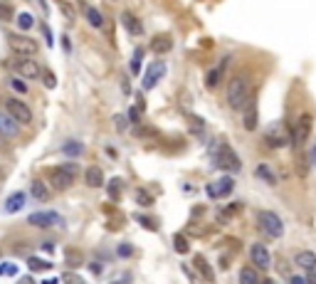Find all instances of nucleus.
<instances>
[{
	"label": "nucleus",
	"mask_w": 316,
	"mask_h": 284,
	"mask_svg": "<svg viewBox=\"0 0 316 284\" xmlns=\"http://www.w3.org/2000/svg\"><path fill=\"white\" fill-rule=\"evenodd\" d=\"M84 178H87V186H89V188H101V186H104V173H101L99 166H89Z\"/></svg>",
	"instance_id": "a211bd4d"
},
{
	"label": "nucleus",
	"mask_w": 316,
	"mask_h": 284,
	"mask_svg": "<svg viewBox=\"0 0 316 284\" xmlns=\"http://www.w3.org/2000/svg\"><path fill=\"white\" fill-rule=\"evenodd\" d=\"M218 79H220V69H213V72H210V77H207L205 82L210 84V87H215V84H218Z\"/></svg>",
	"instance_id": "c9c22d12"
},
{
	"label": "nucleus",
	"mask_w": 316,
	"mask_h": 284,
	"mask_svg": "<svg viewBox=\"0 0 316 284\" xmlns=\"http://www.w3.org/2000/svg\"><path fill=\"white\" fill-rule=\"evenodd\" d=\"M257 178L267 180V183H272V186L277 183V175L272 173V168H269V166H265V163H259V166H257Z\"/></svg>",
	"instance_id": "b1692460"
},
{
	"label": "nucleus",
	"mask_w": 316,
	"mask_h": 284,
	"mask_svg": "<svg viewBox=\"0 0 316 284\" xmlns=\"http://www.w3.org/2000/svg\"><path fill=\"white\" fill-rule=\"evenodd\" d=\"M82 151H84V146H82L79 141H67V143L62 146V153H64V156H72V158L79 156Z\"/></svg>",
	"instance_id": "393cba45"
},
{
	"label": "nucleus",
	"mask_w": 316,
	"mask_h": 284,
	"mask_svg": "<svg viewBox=\"0 0 316 284\" xmlns=\"http://www.w3.org/2000/svg\"><path fill=\"white\" fill-rule=\"evenodd\" d=\"M84 15H87V20H89V25H92V28H101V25H104V17H101V13H99L96 8H92V5H87V8H84Z\"/></svg>",
	"instance_id": "5701e85b"
},
{
	"label": "nucleus",
	"mask_w": 316,
	"mask_h": 284,
	"mask_svg": "<svg viewBox=\"0 0 316 284\" xmlns=\"http://www.w3.org/2000/svg\"><path fill=\"white\" fill-rule=\"evenodd\" d=\"M17 265L15 262H0V277H15Z\"/></svg>",
	"instance_id": "c756f323"
},
{
	"label": "nucleus",
	"mask_w": 316,
	"mask_h": 284,
	"mask_svg": "<svg viewBox=\"0 0 316 284\" xmlns=\"http://www.w3.org/2000/svg\"><path fill=\"white\" fill-rule=\"evenodd\" d=\"M28 222L35 225V227H49V225H57L60 222V215L52 213V210H42V213H32L30 218H28Z\"/></svg>",
	"instance_id": "ddd939ff"
},
{
	"label": "nucleus",
	"mask_w": 316,
	"mask_h": 284,
	"mask_svg": "<svg viewBox=\"0 0 316 284\" xmlns=\"http://www.w3.org/2000/svg\"><path fill=\"white\" fill-rule=\"evenodd\" d=\"M111 195H114V198H116V195H119V188H121V180H119V178H114V180H111Z\"/></svg>",
	"instance_id": "4c0bfd02"
},
{
	"label": "nucleus",
	"mask_w": 316,
	"mask_h": 284,
	"mask_svg": "<svg viewBox=\"0 0 316 284\" xmlns=\"http://www.w3.org/2000/svg\"><path fill=\"white\" fill-rule=\"evenodd\" d=\"M294 260H297V265H299L301 269H314L316 267V254L314 252H299Z\"/></svg>",
	"instance_id": "4be33fe9"
},
{
	"label": "nucleus",
	"mask_w": 316,
	"mask_h": 284,
	"mask_svg": "<svg viewBox=\"0 0 316 284\" xmlns=\"http://www.w3.org/2000/svg\"><path fill=\"white\" fill-rule=\"evenodd\" d=\"M131 254V245H121L119 247V257H128Z\"/></svg>",
	"instance_id": "a19ab883"
},
{
	"label": "nucleus",
	"mask_w": 316,
	"mask_h": 284,
	"mask_svg": "<svg viewBox=\"0 0 316 284\" xmlns=\"http://www.w3.org/2000/svg\"><path fill=\"white\" fill-rule=\"evenodd\" d=\"M235 188V180L230 178V175H222L220 180H215V183H210L205 188L207 198H225V195H230Z\"/></svg>",
	"instance_id": "6e6552de"
},
{
	"label": "nucleus",
	"mask_w": 316,
	"mask_h": 284,
	"mask_svg": "<svg viewBox=\"0 0 316 284\" xmlns=\"http://www.w3.org/2000/svg\"><path fill=\"white\" fill-rule=\"evenodd\" d=\"M17 284H35V282H32L30 277H22V279H20V282H17Z\"/></svg>",
	"instance_id": "de8ad7c7"
},
{
	"label": "nucleus",
	"mask_w": 316,
	"mask_h": 284,
	"mask_svg": "<svg viewBox=\"0 0 316 284\" xmlns=\"http://www.w3.org/2000/svg\"><path fill=\"white\" fill-rule=\"evenodd\" d=\"M45 284H60V282H57V279H49V282H45Z\"/></svg>",
	"instance_id": "8fccbe9b"
},
{
	"label": "nucleus",
	"mask_w": 316,
	"mask_h": 284,
	"mask_svg": "<svg viewBox=\"0 0 316 284\" xmlns=\"http://www.w3.org/2000/svg\"><path fill=\"white\" fill-rule=\"evenodd\" d=\"M77 166L74 163H67V166H57L52 173H49V186L55 190H67L72 183H74V178H77Z\"/></svg>",
	"instance_id": "f03ea898"
},
{
	"label": "nucleus",
	"mask_w": 316,
	"mask_h": 284,
	"mask_svg": "<svg viewBox=\"0 0 316 284\" xmlns=\"http://www.w3.org/2000/svg\"><path fill=\"white\" fill-rule=\"evenodd\" d=\"M8 45L17 55H35L37 52V42L25 37V35H8Z\"/></svg>",
	"instance_id": "0eeeda50"
},
{
	"label": "nucleus",
	"mask_w": 316,
	"mask_h": 284,
	"mask_svg": "<svg viewBox=\"0 0 316 284\" xmlns=\"http://www.w3.org/2000/svg\"><path fill=\"white\" fill-rule=\"evenodd\" d=\"M42 82H45V87H49V89H52V87L57 84V77H55L52 72H45V74H42Z\"/></svg>",
	"instance_id": "f704fd0d"
},
{
	"label": "nucleus",
	"mask_w": 316,
	"mask_h": 284,
	"mask_svg": "<svg viewBox=\"0 0 316 284\" xmlns=\"http://www.w3.org/2000/svg\"><path fill=\"white\" fill-rule=\"evenodd\" d=\"M121 25H124V28H126L131 35H136V37H139V35H143V22L136 15H134V13H128V10H124V13H121Z\"/></svg>",
	"instance_id": "f3484780"
},
{
	"label": "nucleus",
	"mask_w": 316,
	"mask_h": 284,
	"mask_svg": "<svg viewBox=\"0 0 316 284\" xmlns=\"http://www.w3.org/2000/svg\"><path fill=\"white\" fill-rule=\"evenodd\" d=\"M30 193H32V198H35V200H47V198H49L47 186H45V180H40V178H35V180H32Z\"/></svg>",
	"instance_id": "6ab92c4d"
},
{
	"label": "nucleus",
	"mask_w": 316,
	"mask_h": 284,
	"mask_svg": "<svg viewBox=\"0 0 316 284\" xmlns=\"http://www.w3.org/2000/svg\"><path fill=\"white\" fill-rule=\"evenodd\" d=\"M240 284H259V279H257V272L254 269H240Z\"/></svg>",
	"instance_id": "bb28decb"
},
{
	"label": "nucleus",
	"mask_w": 316,
	"mask_h": 284,
	"mask_svg": "<svg viewBox=\"0 0 316 284\" xmlns=\"http://www.w3.org/2000/svg\"><path fill=\"white\" fill-rule=\"evenodd\" d=\"M306 284H316V269H306Z\"/></svg>",
	"instance_id": "ea45409f"
},
{
	"label": "nucleus",
	"mask_w": 316,
	"mask_h": 284,
	"mask_svg": "<svg viewBox=\"0 0 316 284\" xmlns=\"http://www.w3.org/2000/svg\"><path fill=\"white\" fill-rule=\"evenodd\" d=\"M173 247H175V252L186 254V252H188V240H186L183 235H175L173 237Z\"/></svg>",
	"instance_id": "7c9ffc66"
},
{
	"label": "nucleus",
	"mask_w": 316,
	"mask_h": 284,
	"mask_svg": "<svg viewBox=\"0 0 316 284\" xmlns=\"http://www.w3.org/2000/svg\"><path fill=\"white\" fill-rule=\"evenodd\" d=\"M265 141H267V146H272V148H282V146H286L292 139H289V134L282 131L279 126H272L267 134H265Z\"/></svg>",
	"instance_id": "4468645a"
},
{
	"label": "nucleus",
	"mask_w": 316,
	"mask_h": 284,
	"mask_svg": "<svg viewBox=\"0 0 316 284\" xmlns=\"http://www.w3.org/2000/svg\"><path fill=\"white\" fill-rule=\"evenodd\" d=\"M141 60H143V49L139 47L134 52V60H131V74H141Z\"/></svg>",
	"instance_id": "cd10ccee"
},
{
	"label": "nucleus",
	"mask_w": 316,
	"mask_h": 284,
	"mask_svg": "<svg viewBox=\"0 0 316 284\" xmlns=\"http://www.w3.org/2000/svg\"><path fill=\"white\" fill-rule=\"evenodd\" d=\"M62 282L64 284H84V279H82L79 274H74V272H67V274L62 277Z\"/></svg>",
	"instance_id": "2f4dec72"
},
{
	"label": "nucleus",
	"mask_w": 316,
	"mask_h": 284,
	"mask_svg": "<svg viewBox=\"0 0 316 284\" xmlns=\"http://www.w3.org/2000/svg\"><path fill=\"white\" fill-rule=\"evenodd\" d=\"M45 37H47V42L52 45V32H49V28H45Z\"/></svg>",
	"instance_id": "49530a36"
},
{
	"label": "nucleus",
	"mask_w": 316,
	"mask_h": 284,
	"mask_svg": "<svg viewBox=\"0 0 316 284\" xmlns=\"http://www.w3.org/2000/svg\"><path fill=\"white\" fill-rule=\"evenodd\" d=\"M0 20H13V8L0 3Z\"/></svg>",
	"instance_id": "72a5a7b5"
},
{
	"label": "nucleus",
	"mask_w": 316,
	"mask_h": 284,
	"mask_svg": "<svg viewBox=\"0 0 316 284\" xmlns=\"http://www.w3.org/2000/svg\"><path fill=\"white\" fill-rule=\"evenodd\" d=\"M10 87L15 89L17 94H28V87H25V84H22L20 79H10Z\"/></svg>",
	"instance_id": "473e14b6"
},
{
	"label": "nucleus",
	"mask_w": 316,
	"mask_h": 284,
	"mask_svg": "<svg viewBox=\"0 0 316 284\" xmlns=\"http://www.w3.org/2000/svg\"><path fill=\"white\" fill-rule=\"evenodd\" d=\"M227 107L232 111H242L247 107V99H250V84L245 77H232L227 82Z\"/></svg>",
	"instance_id": "f257e3e1"
},
{
	"label": "nucleus",
	"mask_w": 316,
	"mask_h": 284,
	"mask_svg": "<svg viewBox=\"0 0 316 284\" xmlns=\"http://www.w3.org/2000/svg\"><path fill=\"white\" fill-rule=\"evenodd\" d=\"M250 257H252V262L259 269H269V265H272V254H269V250L265 245H259V242L250 247Z\"/></svg>",
	"instance_id": "f8f14e48"
},
{
	"label": "nucleus",
	"mask_w": 316,
	"mask_h": 284,
	"mask_svg": "<svg viewBox=\"0 0 316 284\" xmlns=\"http://www.w3.org/2000/svg\"><path fill=\"white\" fill-rule=\"evenodd\" d=\"M79 260H82V257H79L77 252H67V265H79Z\"/></svg>",
	"instance_id": "58836bf2"
},
{
	"label": "nucleus",
	"mask_w": 316,
	"mask_h": 284,
	"mask_svg": "<svg viewBox=\"0 0 316 284\" xmlns=\"http://www.w3.org/2000/svg\"><path fill=\"white\" fill-rule=\"evenodd\" d=\"M213 163L220 168V171H230V173H237L242 168L237 153L230 148V146H220L218 151H213Z\"/></svg>",
	"instance_id": "7ed1b4c3"
},
{
	"label": "nucleus",
	"mask_w": 316,
	"mask_h": 284,
	"mask_svg": "<svg viewBox=\"0 0 316 284\" xmlns=\"http://www.w3.org/2000/svg\"><path fill=\"white\" fill-rule=\"evenodd\" d=\"M8 67H13L20 77L25 79H37L42 77V67L35 62L32 57H17V60H13V62H8Z\"/></svg>",
	"instance_id": "39448f33"
},
{
	"label": "nucleus",
	"mask_w": 316,
	"mask_h": 284,
	"mask_svg": "<svg viewBox=\"0 0 316 284\" xmlns=\"http://www.w3.org/2000/svg\"><path fill=\"white\" fill-rule=\"evenodd\" d=\"M62 47L67 49V52L72 49V42H69V37H67V35H64V37H62Z\"/></svg>",
	"instance_id": "37998d69"
},
{
	"label": "nucleus",
	"mask_w": 316,
	"mask_h": 284,
	"mask_svg": "<svg viewBox=\"0 0 316 284\" xmlns=\"http://www.w3.org/2000/svg\"><path fill=\"white\" fill-rule=\"evenodd\" d=\"M22 205H25V193H13L5 200V213H17V210H22Z\"/></svg>",
	"instance_id": "aec40b11"
},
{
	"label": "nucleus",
	"mask_w": 316,
	"mask_h": 284,
	"mask_svg": "<svg viewBox=\"0 0 316 284\" xmlns=\"http://www.w3.org/2000/svg\"><path fill=\"white\" fill-rule=\"evenodd\" d=\"M257 222H259V230L267 233L269 237H282V233H284V222L279 220V215L272 213V210H259Z\"/></svg>",
	"instance_id": "20e7f679"
},
{
	"label": "nucleus",
	"mask_w": 316,
	"mask_h": 284,
	"mask_svg": "<svg viewBox=\"0 0 316 284\" xmlns=\"http://www.w3.org/2000/svg\"><path fill=\"white\" fill-rule=\"evenodd\" d=\"M292 284H306V282H304V277H292Z\"/></svg>",
	"instance_id": "a18cd8bd"
},
{
	"label": "nucleus",
	"mask_w": 316,
	"mask_h": 284,
	"mask_svg": "<svg viewBox=\"0 0 316 284\" xmlns=\"http://www.w3.org/2000/svg\"><path fill=\"white\" fill-rule=\"evenodd\" d=\"M20 134V124L5 111H0V139H15Z\"/></svg>",
	"instance_id": "9b49d317"
},
{
	"label": "nucleus",
	"mask_w": 316,
	"mask_h": 284,
	"mask_svg": "<svg viewBox=\"0 0 316 284\" xmlns=\"http://www.w3.org/2000/svg\"><path fill=\"white\" fill-rule=\"evenodd\" d=\"M128 119H131V121H139V114H136V109H128Z\"/></svg>",
	"instance_id": "c03bdc74"
},
{
	"label": "nucleus",
	"mask_w": 316,
	"mask_h": 284,
	"mask_svg": "<svg viewBox=\"0 0 316 284\" xmlns=\"http://www.w3.org/2000/svg\"><path fill=\"white\" fill-rule=\"evenodd\" d=\"M163 74H166V64L161 62V60H156V62L148 64V69H146V77H143V89L148 92V89H153L158 82L163 79Z\"/></svg>",
	"instance_id": "1a4fd4ad"
},
{
	"label": "nucleus",
	"mask_w": 316,
	"mask_h": 284,
	"mask_svg": "<svg viewBox=\"0 0 316 284\" xmlns=\"http://www.w3.org/2000/svg\"><path fill=\"white\" fill-rule=\"evenodd\" d=\"M32 25H35V20H32L30 13H20V15H17V28H20V30H30Z\"/></svg>",
	"instance_id": "c85d7f7f"
},
{
	"label": "nucleus",
	"mask_w": 316,
	"mask_h": 284,
	"mask_svg": "<svg viewBox=\"0 0 316 284\" xmlns=\"http://www.w3.org/2000/svg\"><path fill=\"white\" fill-rule=\"evenodd\" d=\"M309 128H311V116L309 114H304L299 119V124H297V128H294V134H292V143L299 148L301 143H304V139L309 136Z\"/></svg>",
	"instance_id": "2eb2a0df"
},
{
	"label": "nucleus",
	"mask_w": 316,
	"mask_h": 284,
	"mask_svg": "<svg viewBox=\"0 0 316 284\" xmlns=\"http://www.w3.org/2000/svg\"><path fill=\"white\" fill-rule=\"evenodd\" d=\"M5 114L8 116H13L17 124H30L32 121V111L30 107L25 104V101H20V99H5Z\"/></svg>",
	"instance_id": "423d86ee"
},
{
	"label": "nucleus",
	"mask_w": 316,
	"mask_h": 284,
	"mask_svg": "<svg viewBox=\"0 0 316 284\" xmlns=\"http://www.w3.org/2000/svg\"><path fill=\"white\" fill-rule=\"evenodd\" d=\"M257 121H259V111H257V96H250V107L245 111V119H242V124L247 131H254L257 128Z\"/></svg>",
	"instance_id": "dca6fc26"
},
{
	"label": "nucleus",
	"mask_w": 316,
	"mask_h": 284,
	"mask_svg": "<svg viewBox=\"0 0 316 284\" xmlns=\"http://www.w3.org/2000/svg\"><path fill=\"white\" fill-rule=\"evenodd\" d=\"M114 124H116V128L124 134L126 131V121H124V116H114Z\"/></svg>",
	"instance_id": "e433bc0d"
},
{
	"label": "nucleus",
	"mask_w": 316,
	"mask_h": 284,
	"mask_svg": "<svg viewBox=\"0 0 316 284\" xmlns=\"http://www.w3.org/2000/svg\"><path fill=\"white\" fill-rule=\"evenodd\" d=\"M148 47H151V52H156V55H166V52L173 49V37H171L168 32H156V35L151 37Z\"/></svg>",
	"instance_id": "9d476101"
},
{
	"label": "nucleus",
	"mask_w": 316,
	"mask_h": 284,
	"mask_svg": "<svg viewBox=\"0 0 316 284\" xmlns=\"http://www.w3.org/2000/svg\"><path fill=\"white\" fill-rule=\"evenodd\" d=\"M28 265H30L35 272H47V269H52V262H45V260H40V257H28Z\"/></svg>",
	"instance_id": "a878e982"
},
{
	"label": "nucleus",
	"mask_w": 316,
	"mask_h": 284,
	"mask_svg": "<svg viewBox=\"0 0 316 284\" xmlns=\"http://www.w3.org/2000/svg\"><path fill=\"white\" fill-rule=\"evenodd\" d=\"M262 284H274V282H272V279H265V282H262Z\"/></svg>",
	"instance_id": "3c124183"
},
{
	"label": "nucleus",
	"mask_w": 316,
	"mask_h": 284,
	"mask_svg": "<svg viewBox=\"0 0 316 284\" xmlns=\"http://www.w3.org/2000/svg\"><path fill=\"white\" fill-rule=\"evenodd\" d=\"M311 158H314V166H316V146H314V151H311Z\"/></svg>",
	"instance_id": "09e8293b"
},
{
	"label": "nucleus",
	"mask_w": 316,
	"mask_h": 284,
	"mask_svg": "<svg viewBox=\"0 0 316 284\" xmlns=\"http://www.w3.org/2000/svg\"><path fill=\"white\" fill-rule=\"evenodd\" d=\"M193 262H195V267L200 269V274L205 277L207 282H215V272H213V267L205 262V257H203V254H195V260H193Z\"/></svg>",
	"instance_id": "412c9836"
},
{
	"label": "nucleus",
	"mask_w": 316,
	"mask_h": 284,
	"mask_svg": "<svg viewBox=\"0 0 316 284\" xmlns=\"http://www.w3.org/2000/svg\"><path fill=\"white\" fill-rule=\"evenodd\" d=\"M139 203H141V205H151V198H148L146 193H139Z\"/></svg>",
	"instance_id": "79ce46f5"
}]
</instances>
